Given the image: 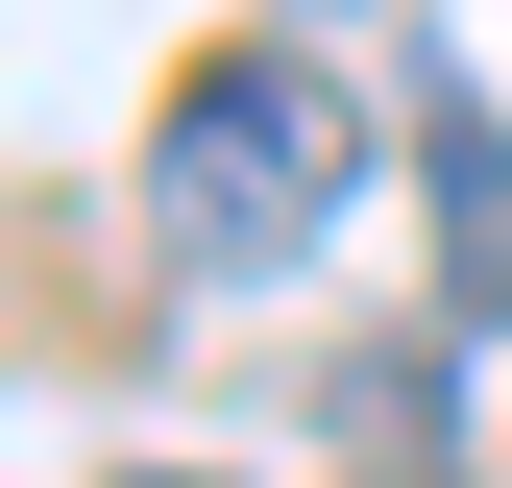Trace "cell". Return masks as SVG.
Listing matches in <instances>:
<instances>
[{"instance_id":"6da1fadb","label":"cell","mask_w":512,"mask_h":488,"mask_svg":"<svg viewBox=\"0 0 512 488\" xmlns=\"http://www.w3.org/2000/svg\"><path fill=\"white\" fill-rule=\"evenodd\" d=\"M342 171H366V122L317 49H196L147 122V244L171 269H293L317 220H342Z\"/></svg>"},{"instance_id":"7a4b0ae2","label":"cell","mask_w":512,"mask_h":488,"mask_svg":"<svg viewBox=\"0 0 512 488\" xmlns=\"http://www.w3.org/2000/svg\"><path fill=\"white\" fill-rule=\"evenodd\" d=\"M415 171H439V318H512V122L464 74H415Z\"/></svg>"},{"instance_id":"3957f363","label":"cell","mask_w":512,"mask_h":488,"mask_svg":"<svg viewBox=\"0 0 512 488\" xmlns=\"http://www.w3.org/2000/svg\"><path fill=\"white\" fill-rule=\"evenodd\" d=\"M122 488H220V464H122Z\"/></svg>"}]
</instances>
